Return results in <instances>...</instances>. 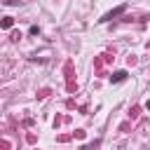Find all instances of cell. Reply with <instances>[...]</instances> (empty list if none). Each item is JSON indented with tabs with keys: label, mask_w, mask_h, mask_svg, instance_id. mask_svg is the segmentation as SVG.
<instances>
[{
	"label": "cell",
	"mask_w": 150,
	"mask_h": 150,
	"mask_svg": "<svg viewBox=\"0 0 150 150\" xmlns=\"http://www.w3.org/2000/svg\"><path fill=\"white\" fill-rule=\"evenodd\" d=\"M12 23H14L12 16H5V19H2V28H12Z\"/></svg>",
	"instance_id": "3"
},
{
	"label": "cell",
	"mask_w": 150,
	"mask_h": 150,
	"mask_svg": "<svg viewBox=\"0 0 150 150\" xmlns=\"http://www.w3.org/2000/svg\"><path fill=\"white\" fill-rule=\"evenodd\" d=\"M120 12H124V7H117V9H115V12H110V14H105V16H103V19H101V21H110V19H112V16H117V14H120Z\"/></svg>",
	"instance_id": "2"
},
{
	"label": "cell",
	"mask_w": 150,
	"mask_h": 150,
	"mask_svg": "<svg viewBox=\"0 0 150 150\" xmlns=\"http://www.w3.org/2000/svg\"><path fill=\"white\" fill-rule=\"evenodd\" d=\"M124 77H127V70H117V73H112L110 80H112V82H122Z\"/></svg>",
	"instance_id": "1"
}]
</instances>
